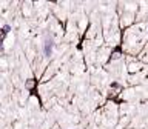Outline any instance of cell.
I'll return each mask as SVG.
<instances>
[{
  "instance_id": "7a4b0ae2",
  "label": "cell",
  "mask_w": 148,
  "mask_h": 129,
  "mask_svg": "<svg viewBox=\"0 0 148 129\" xmlns=\"http://www.w3.org/2000/svg\"><path fill=\"white\" fill-rule=\"evenodd\" d=\"M8 32H9V26H8V25H5V26H3V35H6Z\"/></svg>"
},
{
  "instance_id": "6da1fadb",
  "label": "cell",
  "mask_w": 148,
  "mask_h": 129,
  "mask_svg": "<svg viewBox=\"0 0 148 129\" xmlns=\"http://www.w3.org/2000/svg\"><path fill=\"white\" fill-rule=\"evenodd\" d=\"M53 46H54V43H53V40L51 39H46L45 40V45H43V52H45V55H51V52H53Z\"/></svg>"
}]
</instances>
